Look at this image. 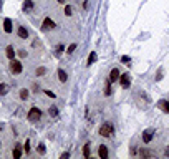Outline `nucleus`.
I'll use <instances>...</instances> for the list:
<instances>
[{
	"instance_id": "obj_27",
	"label": "nucleus",
	"mask_w": 169,
	"mask_h": 159,
	"mask_svg": "<svg viewBox=\"0 0 169 159\" xmlns=\"http://www.w3.org/2000/svg\"><path fill=\"white\" fill-rule=\"evenodd\" d=\"M63 50H65V48H63V45H58V47H56V50H55V55H56V56H60Z\"/></svg>"
},
{
	"instance_id": "obj_18",
	"label": "nucleus",
	"mask_w": 169,
	"mask_h": 159,
	"mask_svg": "<svg viewBox=\"0 0 169 159\" xmlns=\"http://www.w3.org/2000/svg\"><path fill=\"white\" fill-rule=\"evenodd\" d=\"M20 156H22V149H20V146L17 144L15 149H13V157H15V159H20Z\"/></svg>"
},
{
	"instance_id": "obj_33",
	"label": "nucleus",
	"mask_w": 169,
	"mask_h": 159,
	"mask_svg": "<svg viewBox=\"0 0 169 159\" xmlns=\"http://www.w3.org/2000/svg\"><path fill=\"white\" fill-rule=\"evenodd\" d=\"M66 157H70V153H63L61 154V159H66Z\"/></svg>"
},
{
	"instance_id": "obj_34",
	"label": "nucleus",
	"mask_w": 169,
	"mask_h": 159,
	"mask_svg": "<svg viewBox=\"0 0 169 159\" xmlns=\"http://www.w3.org/2000/svg\"><path fill=\"white\" fill-rule=\"evenodd\" d=\"M164 154H166V156L169 157V146H167V149H166V151H164Z\"/></svg>"
},
{
	"instance_id": "obj_36",
	"label": "nucleus",
	"mask_w": 169,
	"mask_h": 159,
	"mask_svg": "<svg viewBox=\"0 0 169 159\" xmlns=\"http://www.w3.org/2000/svg\"><path fill=\"white\" fill-rule=\"evenodd\" d=\"M2 128H3V126H2V124H0V129H2Z\"/></svg>"
},
{
	"instance_id": "obj_13",
	"label": "nucleus",
	"mask_w": 169,
	"mask_h": 159,
	"mask_svg": "<svg viewBox=\"0 0 169 159\" xmlns=\"http://www.w3.org/2000/svg\"><path fill=\"white\" fill-rule=\"evenodd\" d=\"M3 30H5L7 33L12 31V20L10 18H3Z\"/></svg>"
},
{
	"instance_id": "obj_37",
	"label": "nucleus",
	"mask_w": 169,
	"mask_h": 159,
	"mask_svg": "<svg viewBox=\"0 0 169 159\" xmlns=\"http://www.w3.org/2000/svg\"><path fill=\"white\" fill-rule=\"evenodd\" d=\"M0 5H2V0H0Z\"/></svg>"
},
{
	"instance_id": "obj_7",
	"label": "nucleus",
	"mask_w": 169,
	"mask_h": 159,
	"mask_svg": "<svg viewBox=\"0 0 169 159\" xmlns=\"http://www.w3.org/2000/svg\"><path fill=\"white\" fill-rule=\"evenodd\" d=\"M119 75H121V73H119V70H118V68H113L111 71H110V76H108V80H110L111 83H114V81L119 80Z\"/></svg>"
},
{
	"instance_id": "obj_9",
	"label": "nucleus",
	"mask_w": 169,
	"mask_h": 159,
	"mask_svg": "<svg viewBox=\"0 0 169 159\" xmlns=\"http://www.w3.org/2000/svg\"><path fill=\"white\" fill-rule=\"evenodd\" d=\"M98 154H100L101 159H108V147L104 146V144H100V147H98Z\"/></svg>"
},
{
	"instance_id": "obj_32",
	"label": "nucleus",
	"mask_w": 169,
	"mask_h": 159,
	"mask_svg": "<svg viewBox=\"0 0 169 159\" xmlns=\"http://www.w3.org/2000/svg\"><path fill=\"white\" fill-rule=\"evenodd\" d=\"M18 55L22 56V58H25V56H27V51H25V50H20V51H18Z\"/></svg>"
},
{
	"instance_id": "obj_10",
	"label": "nucleus",
	"mask_w": 169,
	"mask_h": 159,
	"mask_svg": "<svg viewBox=\"0 0 169 159\" xmlns=\"http://www.w3.org/2000/svg\"><path fill=\"white\" fill-rule=\"evenodd\" d=\"M98 60V53H94V51H91L90 53V56H88V60H86V66H91L94 61Z\"/></svg>"
},
{
	"instance_id": "obj_20",
	"label": "nucleus",
	"mask_w": 169,
	"mask_h": 159,
	"mask_svg": "<svg viewBox=\"0 0 169 159\" xmlns=\"http://www.w3.org/2000/svg\"><path fill=\"white\" fill-rule=\"evenodd\" d=\"M48 113H50V116H53V118H56V116H58V108H56V106H50Z\"/></svg>"
},
{
	"instance_id": "obj_1",
	"label": "nucleus",
	"mask_w": 169,
	"mask_h": 159,
	"mask_svg": "<svg viewBox=\"0 0 169 159\" xmlns=\"http://www.w3.org/2000/svg\"><path fill=\"white\" fill-rule=\"evenodd\" d=\"M113 131H114V128H113L110 123H104V124H101V128H100V134L103 137H111Z\"/></svg>"
},
{
	"instance_id": "obj_8",
	"label": "nucleus",
	"mask_w": 169,
	"mask_h": 159,
	"mask_svg": "<svg viewBox=\"0 0 169 159\" xmlns=\"http://www.w3.org/2000/svg\"><path fill=\"white\" fill-rule=\"evenodd\" d=\"M56 75H58V80L61 81V83H66V81H68V75H66L65 70L58 68V70H56Z\"/></svg>"
},
{
	"instance_id": "obj_24",
	"label": "nucleus",
	"mask_w": 169,
	"mask_h": 159,
	"mask_svg": "<svg viewBox=\"0 0 169 159\" xmlns=\"http://www.w3.org/2000/svg\"><path fill=\"white\" fill-rule=\"evenodd\" d=\"M75 50H76V43H71L68 48H66V53H68V55H71V53L75 51Z\"/></svg>"
},
{
	"instance_id": "obj_11",
	"label": "nucleus",
	"mask_w": 169,
	"mask_h": 159,
	"mask_svg": "<svg viewBox=\"0 0 169 159\" xmlns=\"http://www.w3.org/2000/svg\"><path fill=\"white\" fill-rule=\"evenodd\" d=\"M138 156H141V157H151V156H154V153L153 151H149V149H139L138 151Z\"/></svg>"
},
{
	"instance_id": "obj_31",
	"label": "nucleus",
	"mask_w": 169,
	"mask_h": 159,
	"mask_svg": "<svg viewBox=\"0 0 169 159\" xmlns=\"http://www.w3.org/2000/svg\"><path fill=\"white\" fill-rule=\"evenodd\" d=\"M121 61L123 63H129V61H131V58H129V56H121Z\"/></svg>"
},
{
	"instance_id": "obj_2",
	"label": "nucleus",
	"mask_w": 169,
	"mask_h": 159,
	"mask_svg": "<svg viewBox=\"0 0 169 159\" xmlns=\"http://www.w3.org/2000/svg\"><path fill=\"white\" fill-rule=\"evenodd\" d=\"M40 119H41V111L38 108H31L30 111H28V121L37 123V121H40Z\"/></svg>"
},
{
	"instance_id": "obj_23",
	"label": "nucleus",
	"mask_w": 169,
	"mask_h": 159,
	"mask_svg": "<svg viewBox=\"0 0 169 159\" xmlns=\"http://www.w3.org/2000/svg\"><path fill=\"white\" fill-rule=\"evenodd\" d=\"M65 15H66V17H71V15H73V8H71V5H66V7H65Z\"/></svg>"
},
{
	"instance_id": "obj_12",
	"label": "nucleus",
	"mask_w": 169,
	"mask_h": 159,
	"mask_svg": "<svg viewBox=\"0 0 169 159\" xmlns=\"http://www.w3.org/2000/svg\"><path fill=\"white\" fill-rule=\"evenodd\" d=\"M33 10V0H25L23 2V12H31Z\"/></svg>"
},
{
	"instance_id": "obj_14",
	"label": "nucleus",
	"mask_w": 169,
	"mask_h": 159,
	"mask_svg": "<svg viewBox=\"0 0 169 159\" xmlns=\"http://www.w3.org/2000/svg\"><path fill=\"white\" fill-rule=\"evenodd\" d=\"M18 37L23 38V40H27V38H28V30L25 27H18Z\"/></svg>"
},
{
	"instance_id": "obj_28",
	"label": "nucleus",
	"mask_w": 169,
	"mask_h": 159,
	"mask_svg": "<svg viewBox=\"0 0 169 159\" xmlns=\"http://www.w3.org/2000/svg\"><path fill=\"white\" fill-rule=\"evenodd\" d=\"M161 78H163V68H159V70H157V73H156V80L159 81Z\"/></svg>"
},
{
	"instance_id": "obj_35",
	"label": "nucleus",
	"mask_w": 169,
	"mask_h": 159,
	"mask_svg": "<svg viewBox=\"0 0 169 159\" xmlns=\"http://www.w3.org/2000/svg\"><path fill=\"white\" fill-rule=\"evenodd\" d=\"M56 2H58V3H65L66 0H56Z\"/></svg>"
},
{
	"instance_id": "obj_4",
	"label": "nucleus",
	"mask_w": 169,
	"mask_h": 159,
	"mask_svg": "<svg viewBox=\"0 0 169 159\" xmlns=\"http://www.w3.org/2000/svg\"><path fill=\"white\" fill-rule=\"evenodd\" d=\"M119 84H121V88H124V90H128V88L131 86V76H129V73L119 75Z\"/></svg>"
},
{
	"instance_id": "obj_19",
	"label": "nucleus",
	"mask_w": 169,
	"mask_h": 159,
	"mask_svg": "<svg viewBox=\"0 0 169 159\" xmlns=\"http://www.w3.org/2000/svg\"><path fill=\"white\" fill-rule=\"evenodd\" d=\"M83 156L86 157V159L91 156V153H90V144H85V146H83Z\"/></svg>"
},
{
	"instance_id": "obj_25",
	"label": "nucleus",
	"mask_w": 169,
	"mask_h": 159,
	"mask_svg": "<svg viewBox=\"0 0 169 159\" xmlns=\"http://www.w3.org/2000/svg\"><path fill=\"white\" fill-rule=\"evenodd\" d=\"M28 93H30L28 90H20V98H22V100H27V98H28Z\"/></svg>"
},
{
	"instance_id": "obj_26",
	"label": "nucleus",
	"mask_w": 169,
	"mask_h": 159,
	"mask_svg": "<svg viewBox=\"0 0 169 159\" xmlns=\"http://www.w3.org/2000/svg\"><path fill=\"white\" fill-rule=\"evenodd\" d=\"M45 73H47V68H43V66H40V68H37V75H38V76L45 75Z\"/></svg>"
},
{
	"instance_id": "obj_17",
	"label": "nucleus",
	"mask_w": 169,
	"mask_h": 159,
	"mask_svg": "<svg viewBox=\"0 0 169 159\" xmlns=\"http://www.w3.org/2000/svg\"><path fill=\"white\" fill-rule=\"evenodd\" d=\"M157 104H159V108L163 109L164 113H169V101H159Z\"/></svg>"
},
{
	"instance_id": "obj_5",
	"label": "nucleus",
	"mask_w": 169,
	"mask_h": 159,
	"mask_svg": "<svg viewBox=\"0 0 169 159\" xmlns=\"http://www.w3.org/2000/svg\"><path fill=\"white\" fill-rule=\"evenodd\" d=\"M55 27H56V23L53 22V20L48 18V17H45L43 23H41V28H43V30H55Z\"/></svg>"
},
{
	"instance_id": "obj_21",
	"label": "nucleus",
	"mask_w": 169,
	"mask_h": 159,
	"mask_svg": "<svg viewBox=\"0 0 169 159\" xmlns=\"http://www.w3.org/2000/svg\"><path fill=\"white\" fill-rule=\"evenodd\" d=\"M8 93V84H0V94H7Z\"/></svg>"
},
{
	"instance_id": "obj_30",
	"label": "nucleus",
	"mask_w": 169,
	"mask_h": 159,
	"mask_svg": "<svg viewBox=\"0 0 169 159\" xmlns=\"http://www.w3.org/2000/svg\"><path fill=\"white\" fill-rule=\"evenodd\" d=\"M25 153L30 154V139H27V143H25Z\"/></svg>"
},
{
	"instance_id": "obj_3",
	"label": "nucleus",
	"mask_w": 169,
	"mask_h": 159,
	"mask_svg": "<svg viewBox=\"0 0 169 159\" xmlns=\"http://www.w3.org/2000/svg\"><path fill=\"white\" fill-rule=\"evenodd\" d=\"M22 70H23V66H22V63H20L18 60L13 58L12 61H10V71H12L13 75H18V73H22Z\"/></svg>"
},
{
	"instance_id": "obj_6",
	"label": "nucleus",
	"mask_w": 169,
	"mask_h": 159,
	"mask_svg": "<svg viewBox=\"0 0 169 159\" xmlns=\"http://www.w3.org/2000/svg\"><path fill=\"white\" fill-rule=\"evenodd\" d=\"M153 137H154V129H146V131L143 133V143L144 144H149Z\"/></svg>"
},
{
	"instance_id": "obj_16",
	"label": "nucleus",
	"mask_w": 169,
	"mask_h": 159,
	"mask_svg": "<svg viewBox=\"0 0 169 159\" xmlns=\"http://www.w3.org/2000/svg\"><path fill=\"white\" fill-rule=\"evenodd\" d=\"M111 93H113V91H111V81L106 80V83H104V94H106V96H110Z\"/></svg>"
},
{
	"instance_id": "obj_22",
	"label": "nucleus",
	"mask_w": 169,
	"mask_h": 159,
	"mask_svg": "<svg viewBox=\"0 0 169 159\" xmlns=\"http://www.w3.org/2000/svg\"><path fill=\"white\" fill-rule=\"evenodd\" d=\"M37 151H38V154H45V151H47L45 144H43V143H40V144H38V147H37Z\"/></svg>"
},
{
	"instance_id": "obj_29",
	"label": "nucleus",
	"mask_w": 169,
	"mask_h": 159,
	"mask_svg": "<svg viewBox=\"0 0 169 159\" xmlns=\"http://www.w3.org/2000/svg\"><path fill=\"white\" fill-rule=\"evenodd\" d=\"M45 94H47V96H50V98H56V94L53 93V91H50V90H45Z\"/></svg>"
},
{
	"instance_id": "obj_15",
	"label": "nucleus",
	"mask_w": 169,
	"mask_h": 159,
	"mask_svg": "<svg viewBox=\"0 0 169 159\" xmlns=\"http://www.w3.org/2000/svg\"><path fill=\"white\" fill-rule=\"evenodd\" d=\"M5 55H7V58H10V60L15 58V50H13V47H10V45H8V47H7V53H5Z\"/></svg>"
}]
</instances>
